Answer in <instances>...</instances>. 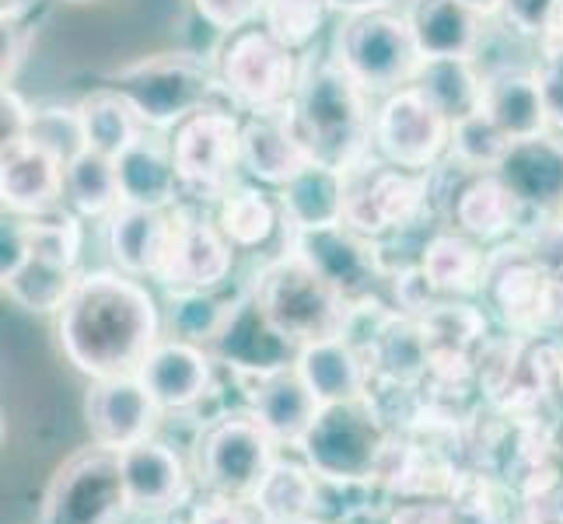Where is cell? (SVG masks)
<instances>
[{"label": "cell", "mask_w": 563, "mask_h": 524, "mask_svg": "<svg viewBox=\"0 0 563 524\" xmlns=\"http://www.w3.org/2000/svg\"><path fill=\"white\" fill-rule=\"evenodd\" d=\"M336 0H266L263 25L274 32L287 49L301 53L312 46Z\"/></svg>", "instance_id": "41"}, {"label": "cell", "mask_w": 563, "mask_h": 524, "mask_svg": "<svg viewBox=\"0 0 563 524\" xmlns=\"http://www.w3.org/2000/svg\"><path fill=\"white\" fill-rule=\"evenodd\" d=\"M235 266V245L197 207H172V238L158 277L168 290H218Z\"/></svg>", "instance_id": "14"}, {"label": "cell", "mask_w": 563, "mask_h": 524, "mask_svg": "<svg viewBox=\"0 0 563 524\" xmlns=\"http://www.w3.org/2000/svg\"><path fill=\"white\" fill-rule=\"evenodd\" d=\"M312 524H322V521H312Z\"/></svg>", "instance_id": "59"}, {"label": "cell", "mask_w": 563, "mask_h": 524, "mask_svg": "<svg viewBox=\"0 0 563 524\" xmlns=\"http://www.w3.org/2000/svg\"><path fill=\"white\" fill-rule=\"evenodd\" d=\"M192 4H197V11L207 25L231 35V32L252 25L256 18H263L266 0H192Z\"/></svg>", "instance_id": "43"}, {"label": "cell", "mask_w": 563, "mask_h": 524, "mask_svg": "<svg viewBox=\"0 0 563 524\" xmlns=\"http://www.w3.org/2000/svg\"><path fill=\"white\" fill-rule=\"evenodd\" d=\"M336 60L357 77L367 94H388L413 85L423 53L406 11L372 4L346 11L336 29Z\"/></svg>", "instance_id": "5"}, {"label": "cell", "mask_w": 563, "mask_h": 524, "mask_svg": "<svg viewBox=\"0 0 563 524\" xmlns=\"http://www.w3.org/2000/svg\"><path fill=\"white\" fill-rule=\"evenodd\" d=\"M511 524H563V479L553 487L518 497V511Z\"/></svg>", "instance_id": "45"}, {"label": "cell", "mask_w": 563, "mask_h": 524, "mask_svg": "<svg viewBox=\"0 0 563 524\" xmlns=\"http://www.w3.org/2000/svg\"><path fill=\"white\" fill-rule=\"evenodd\" d=\"M64 4H91V0H64Z\"/></svg>", "instance_id": "56"}, {"label": "cell", "mask_w": 563, "mask_h": 524, "mask_svg": "<svg viewBox=\"0 0 563 524\" xmlns=\"http://www.w3.org/2000/svg\"><path fill=\"white\" fill-rule=\"evenodd\" d=\"M280 207L260 186H235L218 203V224L235 248H260L280 227Z\"/></svg>", "instance_id": "36"}, {"label": "cell", "mask_w": 563, "mask_h": 524, "mask_svg": "<svg viewBox=\"0 0 563 524\" xmlns=\"http://www.w3.org/2000/svg\"><path fill=\"white\" fill-rule=\"evenodd\" d=\"M162 413L165 410L154 402V395L137 375L95 381L85 402L91 441L115 455L151 441L162 423Z\"/></svg>", "instance_id": "15"}, {"label": "cell", "mask_w": 563, "mask_h": 524, "mask_svg": "<svg viewBox=\"0 0 563 524\" xmlns=\"http://www.w3.org/2000/svg\"><path fill=\"white\" fill-rule=\"evenodd\" d=\"M0 280H4V294L18 308H25L32 315H60L64 304L74 294L77 280H81V274H77L74 266L25 252L22 263L8 269Z\"/></svg>", "instance_id": "32"}, {"label": "cell", "mask_w": 563, "mask_h": 524, "mask_svg": "<svg viewBox=\"0 0 563 524\" xmlns=\"http://www.w3.org/2000/svg\"><path fill=\"white\" fill-rule=\"evenodd\" d=\"M417 322H420L423 339L431 349H462V354H476L483 339H487V315L462 298L431 304Z\"/></svg>", "instance_id": "37"}, {"label": "cell", "mask_w": 563, "mask_h": 524, "mask_svg": "<svg viewBox=\"0 0 563 524\" xmlns=\"http://www.w3.org/2000/svg\"><path fill=\"white\" fill-rule=\"evenodd\" d=\"M560 465H563V434H560Z\"/></svg>", "instance_id": "57"}, {"label": "cell", "mask_w": 563, "mask_h": 524, "mask_svg": "<svg viewBox=\"0 0 563 524\" xmlns=\"http://www.w3.org/2000/svg\"><path fill=\"white\" fill-rule=\"evenodd\" d=\"M295 252L312 263L325 280H333L346 298L361 301L372 298L375 280L388 277L382 248L372 238L357 235L346 224L319 227V231H295Z\"/></svg>", "instance_id": "18"}, {"label": "cell", "mask_w": 563, "mask_h": 524, "mask_svg": "<svg viewBox=\"0 0 563 524\" xmlns=\"http://www.w3.org/2000/svg\"><path fill=\"white\" fill-rule=\"evenodd\" d=\"M245 388H249L245 392L249 413L266 426V434L277 444H287V448H301V441L312 431L322 402L301 378L298 364L280 367V371L263 375L256 381H245Z\"/></svg>", "instance_id": "21"}, {"label": "cell", "mask_w": 563, "mask_h": 524, "mask_svg": "<svg viewBox=\"0 0 563 524\" xmlns=\"http://www.w3.org/2000/svg\"><path fill=\"white\" fill-rule=\"evenodd\" d=\"M183 197L197 203H221L235 189L242 168V123L224 105H203L176 126L172 137Z\"/></svg>", "instance_id": "9"}, {"label": "cell", "mask_w": 563, "mask_h": 524, "mask_svg": "<svg viewBox=\"0 0 563 524\" xmlns=\"http://www.w3.org/2000/svg\"><path fill=\"white\" fill-rule=\"evenodd\" d=\"M172 238V210L123 203L109 218V252L130 277H158Z\"/></svg>", "instance_id": "25"}, {"label": "cell", "mask_w": 563, "mask_h": 524, "mask_svg": "<svg viewBox=\"0 0 563 524\" xmlns=\"http://www.w3.org/2000/svg\"><path fill=\"white\" fill-rule=\"evenodd\" d=\"M29 137L56 150L64 161L77 158V154L85 150V130H81V115H77V109H38L32 115Z\"/></svg>", "instance_id": "42"}, {"label": "cell", "mask_w": 563, "mask_h": 524, "mask_svg": "<svg viewBox=\"0 0 563 524\" xmlns=\"http://www.w3.org/2000/svg\"><path fill=\"white\" fill-rule=\"evenodd\" d=\"M550 328H563V266L553 269V287H550Z\"/></svg>", "instance_id": "50"}, {"label": "cell", "mask_w": 563, "mask_h": 524, "mask_svg": "<svg viewBox=\"0 0 563 524\" xmlns=\"http://www.w3.org/2000/svg\"><path fill=\"white\" fill-rule=\"evenodd\" d=\"M67 203L77 218H112L123 207L120 171L115 158H106L99 150H81L67 161Z\"/></svg>", "instance_id": "35"}, {"label": "cell", "mask_w": 563, "mask_h": 524, "mask_svg": "<svg viewBox=\"0 0 563 524\" xmlns=\"http://www.w3.org/2000/svg\"><path fill=\"white\" fill-rule=\"evenodd\" d=\"M295 120L312 158L340 171L364 161L375 147V115L367 91L336 56H312L301 64Z\"/></svg>", "instance_id": "2"}, {"label": "cell", "mask_w": 563, "mask_h": 524, "mask_svg": "<svg viewBox=\"0 0 563 524\" xmlns=\"http://www.w3.org/2000/svg\"><path fill=\"white\" fill-rule=\"evenodd\" d=\"M252 298L277 333L298 349L346 336L354 315V301L295 248L260 269Z\"/></svg>", "instance_id": "3"}, {"label": "cell", "mask_w": 563, "mask_h": 524, "mask_svg": "<svg viewBox=\"0 0 563 524\" xmlns=\"http://www.w3.org/2000/svg\"><path fill=\"white\" fill-rule=\"evenodd\" d=\"M539 49H563V0H556V11L547 25V35L539 38Z\"/></svg>", "instance_id": "51"}, {"label": "cell", "mask_w": 563, "mask_h": 524, "mask_svg": "<svg viewBox=\"0 0 563 524\" xmlns=\"http://www.w3.org/2000/svg\"><path fill=\"white\" fill-rule=\"evenodd\" d=\"M385 524H462L455 511L441 500H417V503H402Z\"/></svg>", "instance_id": "49"}, {"label": "cell", "mask_w": 563, "mask_h": 524, "mask_svg": "<svg viewBox=\"0 0 563 524\" xmlns=\"http://www.w3.org/2000/svg\"><path fill=\"white\" fill-rule=\"evenodd\" d=\"M550 287L553 269L532 256L526 238L497 248V256H487L483 294L500 325L515 336L539 339L550 328Z\"/></svg>", "instance_id": "13"}, {"label": "cell", "mask_w": 563, "mask_h": 524, "mask_svg": "<svg viewBox=\"0 0 563 524\" xmlns=\"http://www.w3.org/2000/svg\"><path fill=\"white\" fill-rule=\"evenodd\" d=\"M556 388L563 395V343H556Z\"/></svg>", "instance_id": "54"}, {"label": "cell", "mask_w": 563, "mask_h": 524, "mask_svg": "<svg viewBox=\"0 0 563 524\" xmlns=\"http://www.w3.org/2000/svg\"><path fill=\"white\" fill-rule=\"evenodd\" d=\"M319 476L308 469V461L277 458L263 487L252 497V508L263 524H312L322 511Z\"/></svg>", "instance_id": "31"}, {"label": "cell", "mask_w": 563, "mask_h": 524, "mask_svg": "<svg viewBox=\"0 0 563 524\" xmlns=\"http://www.w3.org/2000/svg\"><path fill=\"white\" fill-rule=\"evenodd\" d=\"M483 81H487V74L476 70V56H423L413 77V85L452 123L483 109Z\"/></svg>", "instance_id": "33"}, {"label": "cell", "mask_w": 563, "mask_h": 524, "mask_svg": "<svg viewBox=\"0 0 563 524\" xmlns=\"http://www.w3.org/2000/svg\"><path fill=\"white\" fill-rule=\"evenodd\" d=\"M218 85V67L192 53H151L112 74V88L154 130L179 126L186 115L210 105Z\"/></svg>", "instance_id": "6"}, {"label": "cell", "mask_w": 563, "mask_h": 524, "mask_svg": "<svg viewBox=\"0 0 563 524\" xmlns=\"http://www.w3.org/2000/svg\"><path fill=\"white\" fill-rule=\"evenodd\" d=\"M312 161L316 158L295 120V102L284 109L252 112L242 123V168L256 182L284 189Z\"/></svg>", "instance_id": "19"}, {"label": "cell", "mask_w": 563, "mask_h": 524, "mask_svg": "<svg viewBox=\"0 0 563 524\" xmlns=\"http://www.w3.org/2000/svg\"><path fill=\"white\" fill-rule=\"evenodd\" d=\"M32 115L35 112L22 102V94L14 88H4V94H0V147L25 141L32 130Z\"/></svg>", "instance_id": "47"}, {"label": "cell", "mask_w": 563, "mask_h": 524, "mask_svg": "<svg viewBox=\"0 0 563 524\" xmlns=\"http://www.w3.org/2000/svg\"><path fill=\"white\" fill-rule=\"evenodd\" d=\"M126 511L130 497L120 455L95 444L53 472L38 524H120Z\"/></svg>", "instance_id": "11"}, {"label": "cell", "mask_w": 563, "mask_h": 524, "mask_svg": "<svg viewBox=\"0 0 563 524\" xmlns=\"http://www.w3.org/2000/svg\"><path fill=\"white\" fill-rule=\"evenodd\" d=\"M417 263L441 298H473L487 280V256L479 252L476 238L462 235V231L431 235L423 242Z\"/></svg>", "instance_id": "30"}, {"label": "cell", "mask_w": 563, "mask_h": 524, "mask_svg": "<svg viewBox=\"0 0 563 524\" xmlns=\"http://www.w3.org/2000/svg\"><path fill=\"white\" fill-rule=\"evenodd\" d=\"M393 426L372 392L343 402H325L312 431L301 441V455L322 482L333 487H367L378 482L393 444Z\"/></svg>", "instance_id": "4"}, {"label": "cell", "mask_w": 563, "mask_h": 524, "mask_svg": "<svg viewBox=\"0 0 563 524\" xmlns=\"http://www.w3.org/2000/svg\"><path fill=\"white\" fill-rule=\"evenodd\" d=\"M123 482L130 497V511L162 517L183 508L189 497V476L176 448L162 441H144L137 448L120 451Z\"/></svg>", "instance_id": "22"}, {"label": "cell", "mask_w": 563, "mask_h": 524, "mask_svg": "<svg viewBox=\"0 0 563 524\" xmlns=\"http://www.w3.org/2000/svg\"><path fill=\"white\" fill-rule=\"evenodd\" d=\"M343 203H346V171L312 161L305 171H298L280 189V213L284 224L295 231H319L343 224Z\"/></svg>", "instance_id": "28"}, {"label": "cell", "mask_w": 563, "mask_h": 524, "mask_svg": "<svg viewBox=\"0 0 563 524\" xmlns=\"http://www.w3.org/2000/svg\"><path fill=\"white\" fill-rule=\"evenodd\" d=\"M483 112L511 141H536L550 133V109L542 99L539 74L526 67H497L483 81Z\"/></svg>", "instance_id": "23"}, {"label": "cell", "mask_w": 563, "mask_h": 524, "mask_svg": "<svg viewBox=\"0 0 563 524\" xmlns=\"http://www.w3.org/2000/svg\"><path fill=\"white\" fill-rule=\"evenodd\" d=\"M154 524H192V521H189V517H172V514H162Z\"/></svg>", "instance_id": "55"}, {"label": "cell", "mask_w": 563, "mask_h": 524, "mask_svg": "<svg viewBox=\"0 0 563 524\" xmlns=\"http://www.w3.org/2000/svg\"><path fill=\"white\" fill-rule=\"evenodd\" d=\"M556 11V0H504L500 18L521 38H542Z\"/></svg>", "instance_id": "44"}, {"label": "cell", "mask_w": 563, "mask_h": 524, "mask_svg": "<svg viewBox=\"0 0 563 524\" xmlns=\"http://www.w3.org/2000/svg\"><path fill=\"white\" fill-rule=\"evenodd\" d=\"M29 11H32V0H4L0 18H4V22H22Z\"/></svg>", "instance_id": "52"}, {"label": "cell", "mask_w": 563, "mask_h": 524, "mask_svg": "<svg viewBox=\"0 0 563 524\" xmlns=\"http://www.w3.org/2000/svg\"><path fill=\"white\" fill-rule=\"evenodd\" d=\"M280 444L245 413H231L203 426L197 444V479L207 493L252 500L277 461Z\"/></svg>", "instance_id": "10"}, {"label": "cell", "mask_w": 563, "mask_h": 524, "mask_svg": "<svg viewBox=\"0 0 563 524\" xmlns=\"http://www.w3.org/2000/svg\"><path fill=\"white\" fill-rule=\"evenodd\" d=\"M497 175L511 186L529 213H550L563 203V141L542 133L536 141H515Z\"/></svg>", "instance_id": "24"}, {"label": "cell", "mask_w": 563, "mask_h": 524, "mask_svg": "<svg viewBox=\"0 0 563 524\" xmlns=\"http://www.w3.org/2000/svg\"><path fill=\"white\" fill-rule=\"evenodd\" d=\"M29 32L22 29V22H4L0 25V53H4V64H0V81L4 88H11L18 67H22L25 53H29Z\"/></svg>", "instance_id": "48"}, {"label": "cell", "mask_w": 563, "mask_h": 524, "mask_svg": "<svg viewBox=\"0 0 563 524\" xmlns=\"http://www.w3.org/2000/svg\"><path fill=\"white\" fill-rule=\"evenodd\" d=\"M298 354L301 349L277 333L252 294L235 301L221 336L213 339V357L239 381H256L263 375L280 371V367L298 364Z\"/></svg>", "instance_id": "17"}, {"label": "cell", "mask_w": 563, "mask_h": 524, "mask_svg": "<svg viewBox=\"0 0 563 524\" xmlns=\"http://www.w3.org/2000/svg\"><path fill=\"white\" fill-rule=\"evenodd\" d=\"M298 371L308 381V388L319 395L322 405L357 399L367 392V384H372V371H367L364 354L346 336L301 346Z\"/></svg>", "instance_id": "29"}, {"label": "cell", "mask_w": 563, "mask_h": 524, "mask_svg": "<svg viewBox=\"0 0 563 524\" xmlns=\"http://www.w3.org/2000/svg\"><path fill=\"white\" fill-rule=\"evenodd\" d=\"M67 197V161L32 137L0 147V200L11 218H46Z\"/></svg>", "instance_id": "16"}, {"label": "cell", "mask_w": 563, "mask_h": 524, "mask_svg": "<svg viewBox=\"0 0 563 524\" xmlns=\"http://www.w3.org/2000/svg\"><path fill=\"white\" fill-rule=\"evenodd\" d=\"M427 207H431V189H427V171L399 168L385 158H372L346 168V203L343 224L364 238H385L396 231L413 227Z\"/></svg>", "instance_id": "8"}, {"label": "cell", "mask_w": 563, "mask_h": 524, "mask_svg": "<svg viewBox=\"0 0 563 524\" xmlns=\"http://www.w3.org/2000/svg\"><path fill=\"white\" fill-rule=\"evenodd\" d=\"M77 115H81L85 147L106 154V158H120L126 147H133L144 137V120L137 115V109H133L112 85L85 94V99L77 102Z\"/></svg>", "instance_id": "34"}, {"label": "cell", "mask_w": 563, "mask_h": 524, "mask_svg": "<svg viewBox=\"0 0 563 524\" xmlns=\"http://www.w3.org/2000/svg\"><path fill=\"white\" fill-rule=\"evenodd\" d=\"M449 508L462 524H511L500 482L487 469H462L449 487Z\"/></svg>", "instance_id": "40"}, {"label": "cell", "mask_w": 563, "mask_h": 524, "mask_svg": "<svg viewBox=\"0 0 563 524\" xmlns=\"http://www.w3.org/2000/svg\"><path fill=\"white\" fill-rule=\"evenodd\" d=\"M539 88L550 109L553 130L563 133V49H539Z\"/></svg>", "instance_id": "46"}, {"label": "cell", "mask_w": 563, "mask_h": 524, "mask_svg": "<svg viewBox=\"0 0 563 524\" xmlns=\"http://www.w3.org/2000/svg\"><path fill=\"white\" fill-rule=\"evenodd\" d=\"M218 81L249 112L284 109L295 102L301 64L266 25H245L218 49Z\"/></svg>", "instance_id": "7"}, {"label": "cell", "mask_w": 563, "mask_h": 524, "mask_svg": "<svg viewBox=\"0 0 563 524\" xmlns=\"http://www.w3.org/2000/svg\"><path fill=\"white\" fill-rule=\"evenodd\" d=\"M406 18L423 56H476L487 22L465 0H410Z\"/></svg>", "instance_id": "27"}, {"label": "cell", "mask_w": 563, "mask_h": 524, "mask_svg": "<svg viewBox=\"0 0 563 524\" xmlns=\"http://www.w3.org/2000/svg\"><path fill=\"white\" fill-rule=\"evenodd\" d=\"M162 315L141 277L123 269L81 274L56 315L64 357L91 381L137 375L162 336Z\"/></svg>", "instance_id": "1"}, {"label": "cell", "mask_w": 563, "mask_h": 524, "mask_svg": "<svg viewBox=\"0 0 563 524\" xmlns=\"http://www.w3.org/2000/svg\"><path fill=\"white\" fill-rule=\"evenodd\" d=\"M465 4H470L473 11H479L483 18H490V14H500L504 0H465Z\"/></svg>", "instance_id": "53"}, {"label": "cell", "mask_w": 563, "mask_h": 524, "mask_svg": "<svg viewBox=\"0 0 563 524\" xmlns=\"http://www.w3.org/2000/svg\"><path fill=\"white\" fill-rule=\"evenodd\" d=\"M452 147V120L417 85L388 91L375 112V150L410 171H431Z\"/></svg>", "instance_id": "12"}, {"label": "cell", "mask_w": 563, "mask_h": 524, "mask_svg": "<svg viewBox=\"0 0 563 524\" xmlns=\"http://www.w3.org/2000/svg\"><path fill=\"white\" fill-rule=\"evenodd\" d=\"M231 301L213 298V290H172L168 294V328L176 339L210 343L221 336V328L231 315Z\"/></svg>", "instance_id": "39"}, {"label": "cell", "mask_w": 563, "mask_h": 524, "mask_svg": "<svg viewBox=\"0 0 563 524\" xmlns=\"http://www.w3.org/2000/svg\"><path fill=\"white\" fill-rule=\"evenodd\" d=\"M137 378L165 413H186L210 395L213 388V357L200 343L189 339H158Z\"/></svg>", "instance_id": "20"}, {"label": "cell", "mask_w": 563, "mask_h": 524, "mask_svg": "<svg viewBox=\"0 0 563 524\" xmlns=\"http://www.w3.org/2000/svg\"><path fill=\"white\" fill-rule=\"evenodd\" d=\"M556 218H560V221H563V203H560V210H556Z\"/></svg>", "instance_id": "58"}, {"label": "cell", "mask_w": 563, "mask_h": 524, "mask_svg": "<svg viewBox=\"0 0 563 524\" xmlns=\"http://www.w3.org/2000/svg\"><path fill=\"white\" fill-rule=\"evenodd\" d=\"M115 171H120L123 203H130V207L172 210L176 200L183 197V182L176 171L172 144H165L158 137H147V133L115 158Z\"/></svg>", "instance_id": "26"}, {"label": "cell", "mask_w": 563, "mask_h": 524, "mask_svg": "<svg viewBox=\"0 0 563 524\" xmlns=\"http://www.w3.org/2000/svg\"><path fill=\"white\" fill-rule=\"evenodd\" d=\"M511 144L515 141L508 133H504L487 112L476 109L470 115H462L459 123H452L449 158L459 161L462 168H473V171H497L500 161L508 158Z\"/></svg>", "instance_id": "38"}]
</instances>
